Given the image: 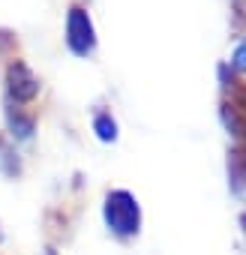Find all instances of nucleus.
Here are the masks:
<instances>
[{
  "label": "nucleus",
  "mask_w": 246,
  "mask_h": 255,
  "mask_svg": "<svg viewBox=\"0 0 246 255\" xmlns=\"http://www.w3.org/2000/svg\"><path fill=\"white\" fill-rule=\"evenodd\" d=\"M105 216H108L111 228H117L120 234H129V231L138 228V207H135L132 195H126V192H114L108 198Z\"/></svg>",
  "instance_id": "obj_1"
},
{
  "label": "nucleus",
  "mask_w": 246,
  "mask_h": 255,
  "mask_svg": "<svg viewBox=\"0 0 246 255\" xmlns=\"http://www.w3.org/2000/svg\"><path fill=\"white\" fill-rule=\"evenodd\" d=\"M69 45L75 51H87L93 45V30L81 9H72V15H69Z\"/></svg>",
  "instance_id": "obj_2"
},
{
  "label": "nucleus",
  "mask_w": 246,
  "mask_h": 255,
  "mask_svg": "<svg viewBox=\"0 0 246 255\" xmlns=\"http://www.w3.org/2000/svg\"><path fill=\"white\" fill-rule=\"evenodd\" d=\"M9 81H12V96L15 99H33L36 96V78L30 75V69L24 63H15L9 69Z\"/></svg>",
  "instance_id": "obj_3"
},
{
  "label": "nucleus",
  "mask_w": 246,
  "mask_h": 255,
  "mask_svg": "<svg viewBox=\"0 0 246 255\" xmlns=\"http://www.w3.org/2000/svg\"><path fill=\"white\" fill-rule=\"evenodd\" d=\"M96 126H99V129H102L99 135H102L105 141H108V138H114V123H108L105 117H99V120H96Z\"/></svg>",
  "instance_id": "obj_4"
},
{
  "label": "nucleus",
  "mask_w": 246,
  "mask_h": 255,
  "mask_svg": "<svg viewBox=\"0 0 246 255\" xmlns=\"http://www.w3.org/2000/svg\"><path fill=\"white\" fill-rule=\"evenodd\" d=\"M234 66H237V69H243V72H246V42H243V45H240V48H237V54H234Z\"/></svg>",
  "instance_id": "obj_5"
},
{
  "label": "nucleus",
  "mask_w": 246,
  "mask_h": 255,
  "mask_svg": "<svg viewBox=\"0 0 246 255\" xmlns=\"http://www.w3.org/2000/svg\"><path fill=\"white\" fill-rule=\"evenodd\" d=\"M234 99H237V105H240V108L246 111V87H240V90L234 93Z\"/></svg>",
  "instance_id": "obj_6"
}]
</instances>
